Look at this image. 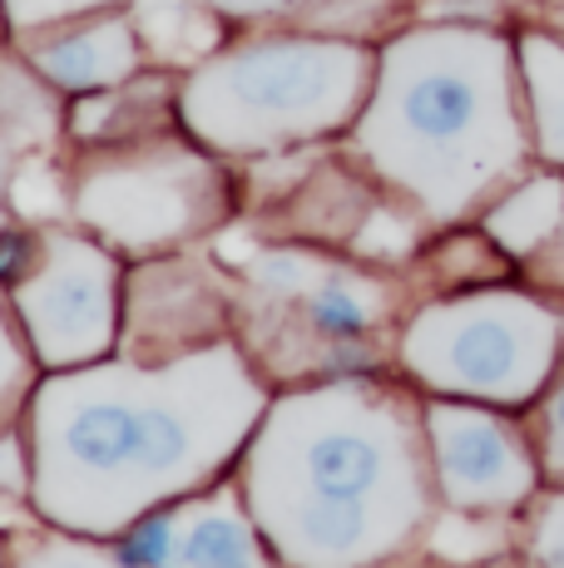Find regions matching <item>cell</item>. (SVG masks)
Wrapping results in <instances>:
<instances>
[{
  "mask_svg": "<svg viewBox=\"0 0 564 568\" xmlns=\"http://www.w3.org/2000/svg\"><path fill=\"white\" fill-rule=\"evenodd\" d=\"M268 381L238 342L169 366H74L36 381L26 406L30 509L110 539L144 509L223 479L268 410Z\"/></svg>",
  "mask_w": 564,
  "mask_h": 568,
  "instance_id": "obj_1",
  "label": "cell"
},
{
  "mask_svg": "<svg viewBox=\"0 0 564 568\" xmlns=\"http://www.w3.org/2000/svg\"><path fill=\"white\" fill-rule=\"evenodd\" d=\"M238 485L282 568H376L431 524L421 406L376 376L288 386L268 400Z\"/></svg>",
  "mask_w": 564,
  "mask_h": 568,
  "instance_id": "obj_2",
  "label": "cell"
},
{
  "mask_svg": "<svg viewBox=\"0 0 564 568\" xmlns=\"http://www.w3.org/2000/svg\"><path fill=\"white\" fill-rule=\"evenodd\" d=\"M515 40L495 26H401L376 45V84L352 154L386 193L455 223L525 163Z\"/></svg>",
  "mask_w": 564,
  "mask_h": 568,
  "instance_id": "obj_3",
  "label": "cell"
},
{
  "mask_svg": "<svg viewBox=\"0 0 564 568\" xmlns=\"http://www.w3.org/2000/svg\"><path fill=\"white\" fill-rule=\"evenodd\" d=\"M219 253L238 277L233 342L273 390L376 376L396 356L386 332L401 312V282L386 267L292 237H248L243 247L223 237Z\"/></svg>",
  "mask_w": 564,
  "mask_h": 568,
  "instance_id": "obj_4",
  "label": "cell"
},
{
  "mask_svg": "<svg viewBox=\"0 0 564 568\" xmlns=\"http://www.w3.org/2000/svg\"><path fill=\"white\" fill-rule=\"evenodd\" d=\"M376 45L318 30H238L213 60L179 74V124L223 159L308 149L362 119Z\"/></svg>",
  "mask_w": 564,
  "mask_h": 568,
  "instance_id": "obj_5",
  "label": "cell"
},
{
  "mask_svg": "<svg viewBox=\"0 0 564 568\" xmlns=\"http://www.w3.org/2000/svg\"><path fill=\"white\" fill-rule=\"evenodd\" d=\"M564 312L535 292L471 287L421 302L396 336V366L431 396L530 406L555 381Z\"/></svg>",
  "mask_w": 564,
  "mask_h": 568,
  "instance_id": "obj_6",
  "label": "cell"
},
{
  "mask_svg": "<svg viewBox=\"0 0 564 568\" xmlns=\"http://www.w3.org/2000/svg\"><path fill=\"white\" fill-rule=\"evenodd\" d=\"M243 183L183 129L74 154V223L114 253H164L228 227Z\"/></svg>",
  "mask_w": 564,
  "mask_h": 568,
  "instance_id": "obj_7",
  "label": "cell"
},
{
  "mask_svg": "<svg viewBox=\"0 0 564 568\" xmlns=\"http://www.w3.org/2000/svg\"><path fill=\"white\" fill-rule=\"evenodd\" d=\"M10 312L46 371L104 362L124 326V272L114 247L70 223L46 227V257L26 287L10 292Z\"/></svg>",
  "mask_w": 564,
  "mask_h": 568,
  "instance_id": "obj_8",
  "label": "cell"
},
{
  "mask_svg": "<svg viewBox=\"0 0 564 568\" xmlns=\"http://www.w3.org/2000/svg\"><path fill=\"white\" fill-rule=\"evenodd\" d=\"M436 499L446 509L475 515H515L540 489V450L505 420V415L471 406V400L436 396L421 406Z\"/></svg>",
  "mask_w": 564,
  "mask_h": 568,
  "instance_id": "obj_9",
  "label": "cell"
},
{
  "mask_svg": "<svg viewBox=\"0 0 564 568\" xmlns=\"http://www.w3.org/2000/svg\"><path fill=\"white\" fill-rule=\"evenodd\" d=\"M238 287L203 257H149L124 277L119 352L139 366H169L233 342Z\"/></svg>",
  "mask_w": 564,
  "mask_h": 568,
  "instance_id": "obj_10",
  "label": "cell"
},
{
  "mask_svg": "<svg viewBox=\"0 0 564 568\" xmlns=\"http://www.w3.org/2000/svg\"><path fill=\"white\" fill-rule=\"evenodd\" d=\"M16 50L30 60V70H40L70 100L114 90V84H129L134 74L149 70L144 40H139L129 6L94 10V16L64 20V26L16 36Z\"/></svg>",
  "mask_w": 564,
  "mask_h": 568,
  "instance_id": "obj_11",
  "label": "cell"
},
{
  "mask_svg": "<svg viewBox=\"0 0 564 568\" xmlns=\"http://www.w3.org/2000/svg\"><path fill=\"white\" fill-rule=\"evenodd\" d=\"M179 568H282L238 479H213L179 499Z\"/></svg>",
  "mask_w": 564,
  "mask_h": 568,
  "instance_id": "obj_12",
  "label": "cell"
},
{
  "mask_svg": "<svg viewBox=\"0 0 564 568\" xmlns=\"http://www.w3.org/2000/svg\"><path fill=\"white\" fill-rule=\"evenodd\" d=\"M129 16L144 40L149 64L173 74H189L193 64L213 60L233 40V26L209 0H129Z\"/></svg>",
  "mask_w": 564,
  "mask_h": 568,
  "instance_id": "obj_13",
  "label": "cell"
},
{
  "mask_svg": "<svg viewBox=\"0 0 564 568\" xmlns=\"http://www.w3.org/2000/svg\"><path fill=\"white\" fill-rule=\"evenodd\" d=\"M481 227L505 257L530 262L564 233V173H535L485 207Z\"/></svg>",
  "mask_w": 564,
  "mask_h": 568,
  "instance_id": "obj_14",
  "label": "cell"
},
{
  "mask_svg": "<svg viewBox=\"0 0 564 568\" xmlns=\"http://www.w3.org/2000/svg\"><path fill=\"white\" fill-rule=\"evenodd\" d=\"M520 90L530 109V139L550 169H564V36L525 30L515 40Z\"/></svg>",
  "mask_w": 564,
  "mask_h": 568,
  "instance_id": "obj_15",
  "label": "cell"
},
{
  "mask_svg": "<svg viewBox=\"0 0 564 568\" xmlns=\"http://www.w3.org/2000/svg\"><path fill=\"white\" fill-rule=\"evenodd\" d=\"M510 549L505 515H475V509H446L426 524V554L451 568H481L495 564Z\"/></svg>",
  "mask_w": 564,
  "mask_h": 568,
  "instance_id": "obj_16",
  "label": "cell"
},
{
  "mask_svg": "<svg viewBox=\"0 0 564 568\" xmlns=\"http://www.w3.org/2000/svg\"><path fill=\"white\" fill-rule=\"evenodd\" d=\"M406 10H416V0H308L292 26L372 45L376 36H396Z\"/></svg>",
  "mask_w": 564,
  "mask_h": 568,
  "instance_id": "obj_17",
  "label": "cell"
},
{
  "mask_svg": "<svg viewBox=\"0 0 564 568\" xmlns=\"http://www.w3.org/2000/svg\"><path fill=\"white\" fill-rule=\"evenodd\" d=\"M114 554L124 568H179V499L144 509L114 534Z\"/></svg>",
  "mask_w": 564,
  "mask_h": 568,
  "instance_id": "obj_18",
  "label": "cell"
},
{
  "mask_svg": "<svg viewBox=\"0 0 564 568\" xmlns=\"http://www.w3.org/2000/svg\"><path fill=\"white\" fill-rule=\"evenodd\" d=\"M6 568H124V559L90 534H26L6 554Z\"/></svg>",
  "mask_w": 564,
  "mask_h": 568,
  "instance_id": "obj_19",
  "label": "cell"
},
{
  "mask_svg": "<svg viewBox=\"0 0 564 568\" xmlns=\"http://www.w3.org/2000/svg\"><path fill=\"white\" fill-rule=\"evenodd\" d=\"M36 352H30L26 332H20L16 312L0 302V430L26 420L30 390H36Z\"/></svg>",
  "mask_w": 564,
  "mask_h": 568,
  "instance_id": "obj_20",
  "label": "cell"
},
{
  "mask_svg": "<svg viewBox=\"0 0 564 568\" xmlns=\"http://www.w3.org/2000/svg\"><path fill=\"white\" fill-rule=\"evenodd\" d=\"M40 257H46V227H30L20 217L0 223V292H16L36 277Z\"/></svg>",
  "mask_w": 564,
  "mask_h": 568,
  "instance_id": "obj_21",
  "label": "cell"
},
{
  "mask_svg": "<svg viewBox=\"0 0 564 568\" xmlns=\"http://www.w3.org/2000/svg\"><path fill=\"white\" fill-rule=\"evenodd\" d=\"M10 20V36H30V30H50L64 26V20L94 16V10H114L129 6V0H0Z\"/></svg>",
  "mask_w": 564,
  "mask_h": 568,
  "instance_id": "obj_22",
  "label": "cell"
},
{
  "mask_svg": "<svg viewBox=\"0 0 564 568\" xmlns=\"http://www.w3.org/2000/svg\"><path fill=\"white\" fill-rule=\"evenodd\" d=\"M540 469L545 479L564 485V356H560V371L545 390V406H540Z\"/></svg>",
  "mask_w": 564,
  "mask_h": 568,
  "instance_id": "obj_23",
  "label": "cell"
},
{
  "mask_svg": "<svg viewBox=\"0 0 564 568\" xmlns=\"http://www.w3.org/2000/svg\"><path fill=\"white\" fill-rule=\"evenodd\" d=\"M530 564L535 568H564V485L530 519Z\"/></svg>",
  "mask_w": 564,
  "mask_h": 568,
  "instance_id": "obj_24",
  "label": "cell"
},
{
  "mask_svg": "<svg viewBox=\"0 0 564 568\" xmlns=\"http://www.w3.org/2000/svg\"><path fill=\"white\" fill-rule=\"evenodd\" d=\"M0 499H30V440L26 420L0 430Z\"/></svg>",
  "mask_w": 564,
  "mask_h": 568,
  "instance_id": "obj_25",
  "label": "cell"
},
{
  "mask_svg": "<svg viewBox=\"0 0 564 568\" xmlns=\"http://www.w3.org/2000/svg\"><path fill=\"white\" fill-rule=\"evenodd\" d=\"M213 10L228 20L233 30H253L263 20H298L308 0H209Z\"/></svg>",
  "mask_w": 564,
  "mask_h": 568,
  "instance_id": "obj_26",
  "label": "cell"
},
{
  "mask_svg": "<svg viewBox=\"0 0 564 568\" xmlns=\"http://www.w3.org/2000/svg\"><path fill=\"white\" fill-rule=\"evenodd\" d=\"M30 154H36V149H30ZM20 159H26V149H20L6 129H0V223L10 217V179H16Z\"/></svg>",
  "mask_w": 564,
  "mask_h": 568,
  "instance_id": "obj_27",
  "label": "cell"
},
{
  "mask_svg": "<svg viewBox=\"0 0 564 568\" xmlns=\"http://www.w3.org/2000/svg\"><path fill=\"white\" fill-rule=\"evenodd\" d=\"M545 16H550V26L564 36V0H545Z\"/></svg>",
  "mask_w": 564,
  "mask_h": 568,
  "instance_id": "obj_28",
  "label": "cell"
},
{
  "mask_svg": "<svg viewBox=\"0 0 564 568\" xmlns=\"http://www.w3.org/2000/svg\"><path fill=\"white\" fill-rule=\"evenodd\" d=\"M6 36H10V20H6V6H0V45H6Z\"/></svg>",
  "mask_w": 564,
  "mask_h": 568,
  "instance_id": "obj_29",
  "label": "cell"
},
{
  "mask_svg": "<svg viewBox=\"0 0 564 568\" xmlns=\"http://www.w3.org/2000/svg\"><path fill=\"white\" fill-rule=\"evenodd\" d=\"M501 6H505V10H510V6H530V0H501Z\"/></svg>",
  "mask_w": 564,
  "mask_h": 568,
  "instance_id": "obj_30",
  "label": "cell"
},
{
  "mask_svg": "<svg viewBox=\"0 0 564 568\" xmlns=\"http://www.w3.org/2000/svg\"><path fill=\"white\" fill-rule=\"evenodd\" d=\"M0 568H6V549H0Z\"/></svg>",
  "mask_w": 564,
  "mask_h": 568,
  "instance_id": "obj_31",
  "label": "cell"
}]
</instances>
